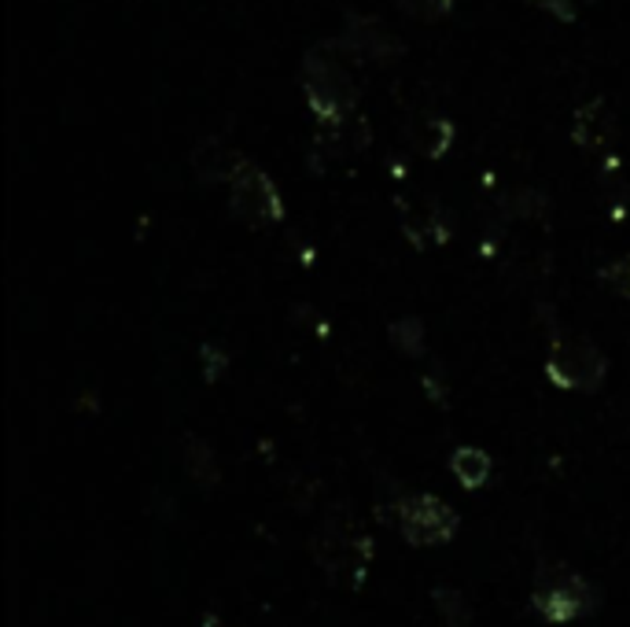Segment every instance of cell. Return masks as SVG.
<instances>
[{
    "instance_id": "cell-1",
    "label": "cell",
    "mask_w": 630,
    "mask_h": 627,
    "mask_svg": "<svg viewBox=\"0 0 630 627\" xmlns=\"http://www.w3.org/2000/svg\"><path fill=\"white\" fill-rule=\"evenodd\" d=\"M339 41L314 45L303 60V93L306 104L322 122H336L358 108V82L347 71V60L339 56Z\"/></svg>"
},
{
    "instance_id": "cell-2",
    "label": "cell",
    "mask_w": 630,
    "mask_h": 627,
    "mask_svg": "<svg viewBox=\"0 0 630 627\" xmlns=\"http://www.w3.org/2000/svg\"><path fill=\"white\" fill-rule=\"evenodd\" d=\"M546 373L557 388L597 391L601 384H605L608 362L594 343L583 340V336H560V340H554V347H549Z\"/></svg>"
},
{
    "instance_id": "cell-3",
    "label": "cell",
    "mask_w": 630,
    "mask_h": 627,
    "mask_svg": "<svg viewBox=\"0 0 630 627\" xmlns=\"http://www.w3.org/2000/svg\"><path fill=\"white\" fill-rule=\"evenodd\" d=\"M229 207L244 226L251 229H266L277 226L284 218V204H280V192L269 181L266 170H258L255 162H240V170L232 173L229 181Z\"/></svg>"
},
{
    "instance_id": "cell-4",
    "label": "cell",
    "mask_w": 630,
    "mask_h": 627,
    "mask_svg": "<svg viewBox=\"0 0 630 627\" xmlns=\"http://www.w3.org/2000/svg\"><path fill=\"white\" fill-rule=\"evenodd\" d=\"M314 557L336 583L358 587L365 580V568L373 562V539L358 535L351 528L328 524L314 535Z\"/></svg>"
},
{
    "instance_id": "cell-5",
    "label": "cell",
    "mask_w": 630,
    "mask_h": 627,
    "mask_svg": "<svg viewBox=\"0 0 630 627\" xmlns=\"http://www.w3.org/2000/svg\"><path fill=\"white\" fill-rule=\"evenodd\" d=\"M399 528L413 546H443L458 535V514L435 495H410L399 502Z\"/></svg>"
},
{
    "instance_id": "cell-6",
    "label": "cell",
    "mask_w": 630,
    "mask_h": 627,
    "mask_svg": "<svg viewBox=\"0 0 630 627\" xmlns=\"http://www.w3.org/2000/svg\"><path fill=\"white\" fill-rule=\"evenodd\" d=\"M597 591L590 587L583 576H542L535 594H531V610H535L542 620L568 624L576 616L594 613Z\"/></svg>"
},
{
    "instance_id": "cell-7",
    "label": "cell",
    "mask_w": 630,
    "mask_h": 627,
    "mask_svg": "<svg viewBox=\"0 0 630 627\" xmlns=\"http://www.w3.org/2000/svg\"><path fill=\"white\" fill-rule=\"evenodd\" d=\"M571 141H576L586 156H605V152L616 148L619 122H616V111L608 108V100H590L576 111V119H571Z\"/></svg>"
},
{
    "instance_id": "cell-8",
    "label": "cell",
    "mask_w": 630,
    "mask_h": 627,
    "mask_svg": "<svg viewBox=\"0 0 630 627\" xmlns=\"http://www.w3.org/2000/svg\"><path fill=\"white\" fill-rule=\"evenodd\" d=\"M339 45L351 56H358V60H373V63H391L402 56V41L387 31L380 19H351L347 34L339 37Z\"/></svg>"
},
{
    "instance_id": "cell-9",
    "label": "cell",
    "mask_w": 630,
    "mask_h": 627,
    "mask_svg": "<svg viewBox=\"0 0 630 627\" xmlns=\"http://www.w3.org/2000/svg\"><path fill=\"white\" fill-rule=\"evenodd\" d=\"M240 162L244 159L221 141H203L196 144V152H192V170H196V178L207 181V185H229L232 173L240 170Z\"/></svg>"
},
{
    "instance_id": "cell-10",
    "label": "cell",
    "mask_w": 630,
    "mask_h": 627,
    "mask_svg": "<svg viewBox=\"0 0 630 627\" xmlns=\"http://www.w3.org/2000/svg\"><path fill=\"white\" fill-rule=\"evenodd\" d=\"M322 137L317 144L328 152V156H358V152L369 144V122L362 114H343L336 122H322Z\"/></svg>"
},
{
    "instance_id": "cell-11",
    "label": "cell",
    "mask_w": 630,
    "mask_h": 627,
    "mask_svg": "<svg viewBox=\"0 0 630 627\" xmlns=\"http://www.w3.org/2000/svg\"><path fill=\"white\" fill-rule=\"evenodd\" d=\"M490 469H494V461H490L487 450H480V447H458L450 455V472L458 477V484L469 487V491L487 484Z\"/></svg>"
},
{
    "instance_id": "cell-12",
    "label": "cell",
    "mask_w": 630,
    "mask_h": 627,
    "mask_svg": "<svg viewBox=\"0 0 630 627\" xmlns=\"http://www.w3.org/2000/svg\"><path fill=\"white\" fill-rule=\"evenodd\" d=\"M450 141H453V125L446 122V119H421L413 125V144H416V152L421 156H443L446 148H450Z\"/></svg>"
},
{
    "instance_id": "cell-13",
    "label": "cell",
    "mask_w": 630,
    "mask_h": 627,
    "mask_svg": "<svg viewBox=\"0 0 630 627\" xmlns=\"http://www.w3.org/2000/svg\"><path fill=\"white\" fill-rule=\"evenodd\" d=\"M185 469H189V477L196 480V484H215V480H218L215 455H210L207 443L196 439V436L185 443Z\"/></svg>"
},
{
    "instance_id": "cell-14",
    "label": "cell",
    "mask_w": 630,
    "mask_h": 627,
    "mask_svg": "<svg viewBox=\"0 0 630 627\" xmlns=\"http://www.w3.org/2000/svg\"><path fill=\"white\" fill-rule=\"evenodd\" d=\"M387 336H391V343L399 347L402 354H421V347H424V325L416 322V317H402V322H395Z\"/></svg>"
},
{
    "instance_id": "cell-15",
    "label": "cell",
    "mask_w": 630,
    "mask_h": 627,
    "mask_svg": "<svg viewBox=\"0 0 630 627\" xmlns=\"http://www.w3.org/2000/svg\"><path fill=\"white\" fill-rule=\"evenodd\" d=\"M395 4H399L402 15L421 19V23H435V19L450 15L453 0H395Z\"/></svg>"
},
{
    "instance_id": "cell-16",
    "label": "cell",
    "mask_w": 630,
    "mask_h": 627,
    "mask_svg": "<svg viewBox=\"0 0 630 627\" xmlns=\"http://www.w3.org/2000/svg\"><path fill=\"white\" fill-rule=\"evenodd\" d=\"M601 281H605L613 292L627 296L630 299V258H619V263H608L601 269Z\"/></svg>"
},
{
    "instance_id": "cell-17",
    "label": "cell",
    "mask_w": 630,
    "mask_h": 627,
    "mask_svg": "<svg viewBox=\"0 0 630 627\" xmlns=\"http://www.w3.org/2000/svg\"><path fill=\"white\" fill-rule=\"evenodd\" d=\"M509 207H512V215H520V218H535V215H542V207H546V200H542V192L520 189L517 196L509 200Z\"/></svg>"
},
{
    "instance_id": "cell-18",
    "label": "cell",
    "mask_w": 630,
    "mask_h": 627,
    "mask_svg": "<svg viewBox=\"0 0 630 627\" xmlns=\"http://www.w3.org/2000/svg\"><path fill=\"white\" fill-rule=\"evenodd\" d=\"M435 602L446 605V610H439V613L450 616V624H453V627H461L464 620H469V613H464V610H469V605H464V598H461L458 591H435Z\"/></svg>"
},
{
    "instance_id": "cell-19",
    "label": "cell",
    "mask_w": 630,
    "mask_h": 627,
    "mask_svg": "<svg viewBox=\"0 0 630 627\" xmlns=\"http://www.w3.org/2000/svg\"><path fill=\"white\" fill-rule=\"evenodd\" d=\"M535 8H542V12H549V15H557V19H576V0H531Z\"/></svg>"
}]
</instances>
